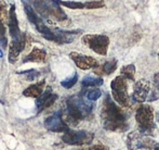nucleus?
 <instances>
[{
  "label": "nucleus",
  "instance_id": "7",
  "mask_svg": "<svg viewBox=\"0 0 159 150\" xmlns=\"http://www.w3.org/2000/svg\"><path fill=\"white\" fill-rule=\"evenodd\" d=\"M62 140L67 145L82 146L89 145L93 140V134L87 131H70L68 129L62 136Z\"/></svg>",
  "mask_w": 159,
  "mask_h": 150
},
{
  "label": "nucleus",
  "instance_id": "8",
  "mask_svg": "<svg viewBox=\"0 0 159 150\" xmlns=\"http://www.w3.org/2000/svg\"><path fill=\"white\" fill-rule=\"evenodd\" d=\"M44 126L47 127V129L55 132V133H62V132L65 133L69 129L68 126L62 120V111H57L52 115L48 116L44 121Z\"/></svg>",
  "mask_w": 159,
  "mask_h": 150
},
{
  "label": "nucleus",
  "instance_id": "20",
  "mask_svg": "<svg viewBox=\"0 0 159 150\" xmlns=\"http://www.w3.org/2000/svg\"><path fill=\"white\" fill-rule=\"evenodd\" d=\"M117 69V60H111V61H108L106 63L103 64L102 69H101V72L105 73V74L109 75L111 73H114Z\"/></svg>",
  "mask_w": 159,
  "mask_h": 150
},
{
  "label": "nucleus",
  "instance_id": "22",
  "mask_svg": "<svg viewBox=\"0 0 159 150\" xmlns=\"http://www.w3.org/2000/svg\"><path fill=\"white\" fill-rule=\"evenodd\" d=\"M59 4H62V6H65L70 9H84V3L75 2V1H59Z\"/></svg>",
  "mask_w": 159,
  "mask_h": 150
},
{
  "label": "nucleus",
  "instance_id": "16",
  "mask_svg": "<svg viewBox=\"0 0 159 150\" xmlns=\"http://www.w3.org/2000/svg\"><path fill=\"white\" fill-rule=\"evenodd\" d=\"M46 82L44 80H41L38 84H34L32 86H30L28 88H26L25 90L23 91V95L25 97H30V98H38L43 91V87Z\"/></svg>",
  "mask_w": 159,
  "mask_h": 150
},
{
  "label": "nucleus",
  "instance_id": "21",
  "mask_svg": "<svg viewBox=\"0 0 159 150\" xmlns=\"http://www.w3.org/2000/svg\"><path fill=\"white\" fill-rule=\"evenodd\" d=\"M77 82H78V75H77V73L75 72L71 77H68L67 80H63V82L61 83V85L64 87V88L69 89V88H71V87H73Z\"/></svg>",
  "mask_w": 159,
  "mask_h": 150
},
{
  "label": "nucleus",
  "instance_id": "3",
  "mask_svg": "<svg viewBox=\"0 0 159 150\" xmlns=\"http://www.w3.org/2000/svg\"><path fill=\"white\" fill-rule=\"evenodd\" d=\"M135 120L140 128L139 132L146 136L153 135L156 126L154 122V109L149 104H142L139 107L135 112Z\"/></svg>",
  "mask_w": 159,
  "mask_h": 150
},
{
  "label": "nucleus",
  "instance_id": "18",
  "mask_svg": "<svg viewBox=\"0 0 159 150\" xmlns=\"http://www.w3.org/2000/svg\"><path fill=\"white\" fill-rule=\"evenodd\" d=\"M120 76H122L126 80H134V76H135V66L134 64H129V65H125L120 70Z\"/></svg>",
  "mask_w": 159,
  "mask_h": 150
},
{
  "label": "nucleus",
  "instance_id": "14",
  "mask_svg": "<svg viewBox=\"0 0 159 150\" xmlns=\"http://www.w3.org/2000/svg\"><path fill=\"white\" fill-rule=\"evenodd\" d=\"M26 46V35L24 36L23 39L21 41H11L10 42V50H9V62L10 63H15L19 58V55L21 53V51L25 48Z\"/></svg>",
  "mask_w": 159,
  "mask_h": 150
},
{
  "label": "nucleus",
  "instance_id": "32",
  "mask_svg": "<svg viewBox=\"0 0 159 150\" xmlns=\"http://www.w3.org/2000/svg\"><path fill=\"white\" fill-rule=\"evenodd\" d=\"M158 58H159V52H158Z\"/></svg>",
  "mask_w": 159,
  "mask_h": 150
},
{
  "label": "nucleus",
  "instance_id": "15",
  "mask_svg": "<svg viewBox=\"0 0 159 150\" xmlns=\"http://www.w3.org/2000/svg\"><path fill=\"white\" fill-rule=\"evenodd\" d=\"M47 52L41 48H33V50L30 52V55H27L23 59V62H44L46 61Z\"/></svg>",
  "mask_w": 159,
  "mask_h": 150
},
{
  "label": "nucleus",
  "instance_id": "27",
  "mask_svg": "<svg viewBox=\"0 0 159 150\" xmlns=\"http://www.w3.org/2000/svg\"><path fill=\"white\" fill-rule=\"evenodd\" d=\"M0 42H2V46L3 47L7 46V39L6 36H4V26L1 22H0Z\"/></svg>",
  "mask_w": 159,
  "mask_h": 150
},
{
  "label": "nucleus",
  "instance_id": "31",
  "mask_svg": "<svg viewBox=\"0 0 159 150\" xmlns=\"http://www.w3.org/2000/svg\"><path fill=\"white\" fill-rule=\"evenodd\" d=\"M157 118H158V121H159V112H158V114H157Z\"/></svg>",
  "mask_w": 159,
  "mask_h": 150
},
{
  "label": "nucleus",
  "instance_id": "26",
  "mask_svg": "<svg viewBox=\"0 0 159 150\" xmlns=\"http://www.w3.org/2000/svg\"><path fill=\"white\" fill-rule=\"evenodd\" d=\"M104 7V2L103 1H88L84 3V8L88 9H98Z\"/></svg>",
  "mask_w": 159,
  "mask_h": 150
},
{
  "label": "nucleus",
  "instance_id": "19",
  "mask_svg": "<svg viewBox=\"0 0 159 150\" xmlns=\"http://www.w3.org/2000/svg\"><path fill=\"white\" fill-rule=\"evenodd\" d=\"M82 86H101L103 85L104 80L102 77H93L91 75H88L82 80Z\"/></svg>",
  "mask_w": 159,
  "mask_h": 150
},
{
  "label": "nucleus",
  "instance_id": "17",
  "mask_svg": "<svg viewBox=\"0 0 159 150\" xmlns=\"http://www.w3.org/2000/svg\"><path fill=\"white\" fill-rule=\"evenodd\" d=\"M24 4H25V6H24V9H25V12H26V15H27L28 20H30V23H32L33 25H35L36 28H37L38 26H39L40 24L43 23V22H42V20L38 17L37 13L34 11L32 6H30V4L26 3V2H24Z\"/></svg>",
  "mask_w": 159,
  "mask_h": 150
},
{
  "label": "nucleus",
  "instance_id": "23",
  "mask_svg": "<svg viewBox=\"0 0 159 150\" xmlns=\"http://www.w3.org/2000/svg\"><path fill=\"white\" fill-rule=\"evenodd\" d=\"M101 95H102V91L100 89H92V90L87 93V98L90 101H95V100H98L101 97Z\"/></svg>",
  "mask_w": 159,
  "mask_h": 150
},
{
  "label": "nucleus",
  "instance_id": "29",
  "mask_svg": "<svg viewBox=\"0 0 159 150\" xmlns=\"http://www.w3.org/2000/svg\"><path fill=\"white\" fill-rule=\"evenodd\" d=\"M158 98H159V94L157 91H153L152 95L148 97V101H155V100H157Z\"/></svg>",
  "mask_w": 159,
  "mask_h": 150
},
{
  "label": "nucleus",
  "instance_id": "9",
  "mask_svg": "<svg viewBox=\"0 0 159 150\" xmlns=\"http://www.w3.org/2000/svg\"><path fill=\"white\" fill-rule=\"evenodd\" d=\"M9 19V30H10V36L12 37V41H21L25 36V34H21V31L19 27V22L16 19V13H15V6L11 4L10 12L8 13Z\"/></svg>",
  "mask_w": 159,
  "mask_h": 150
},
{
  "label": "nucleus",
  "instance_id": "11",
  "mask_svg": "<svg viewBox=\"0 0 159 150\" xmlns=\"http://www.w3.org/2000/svg\"><path fill=\"white\" fill-rule=\"evenodd\" d=\"M69 57L75 62L76 65L81 70H90V69L98 66V62L94 58L89 57V56H84L78 52H70Z\"/></svg>",
  "mask_w": 159,
  "mask_h": 150
},
{
  "label": "nucleus",
  "instance_id": "5",
  "mask_svg": "<svg viewBox=\"0 0 159 150\" xmlns=\"http://www.w3.org/2000/svg\"><path fill=\"white\" fill-rule=\"evenodd\" d=\"M82 44L93 50L98 55L106 56L109 46V38L105 35L87 34L81 38Z\"/></svg>",
  "mask_w": 159,
  "mask_h": 150
},
{
  "label": "nucleus",
  "instance_id": "24",
  "mask_svg": "<svg viewBox=\"0 0 159 150\" xmlns=\"http://www.w3.org/2000/svg\"><path fill=\"white\" fill-rule=\"evenodd\" d=\"M8 12H7V6L3 2L0 1V22L2 24L8 20Z\"/></svg>",
  "mask_w": 159,
  "mask_h": 150
},
{
  "label": "nucleus",
  "instance_id": "10",
  "mask_svg": "<svg viewBox=\"0 0 159 150\" xmlns=\"http://www.w3.org/2000/svg\"><path fill=\"white\" fill-rule=\"evenodd\" d=\"M151 84L147 80L141 78L133 85V99L138 102H144L148 97Z\"/></svg>",
  "mask_w": 159,
  "mask_h": 150
},
{
  "label": "nucleus",
  "instance_id": "30",
  "mask_svg": "<svg viewBox=\"0 0 159 150\" xmlns=\"http://www.w3.org/2000/svg\"><path fill=\"white\" fill-rule=\"evenodd\" d=\"M148 150H159V143H155Z\"/></svg>",
  "mask_w": 159,
  "mask_h": 150
},
{
  "label": "nucleus",
  "instance_id": "12",
  "mask_svg": "<svg viewBox=\"0 0 159 150\" xmlns=\"http://www.w3.org/2000/svg\"><path fill=\"white\" fill-rule=\"evenodd\" d=\"M57 99V95L52 93L51 88L49 87L47 90L42 91V94L37 98V101H36V106L38 108V111L41 112L44 109L49 108L50 106H52L55 102V100Z\"/></svg>",
  "mask_w": 159,
  "mask_h": 150
},
{
  "label": "nucleus",
  "instance_id": "28",
  "mask_svg": "<svg viewBox=\"0 0 159 150\" xmlns=\"http://www.w3.org/2000/svg\"><path fill=\"white\" fill-rule=\"evenodd\" d=\"M153 83H154V86H155V88L157 89V90H159V73H156V74L154 75Z\"/></svg>",
  "mask_w": 159,
  "mask_h": 150
},
{
  "label": "nucleus",
  "instance_id": "2",
  "mask_svg": "<svg viewBox=\"0 0 159 150\" xmlns=\"http://www.w3.org/2000/svg\"><path fill=\"white\" fill-rule=\"evenodd\" d=\"M93 110V104L87 101L79 96H73L66 100L64 118L62 120L68 126H76L81 120L90 118Z\"/></svg>",
  "mask_w": 159,
  "mask_h": 150
},
{
  "label": "nucleus",
  "instance_id": "1",
  "mask_svg": "<svg viewBox=\"0 0 159 150\" xmlns=\"http://www.w3.org/2000/svg\"><path fill=\"white\" fill-rule=\"evenodd\" d=\"M101 121L106 131L125 132L128 129L126 114L107 94L101 108Z\"/></svg>",
  "mask_w": 159,
  "mask_h": 150
},
{
  "label": "nucleus",
  "instance_id": "6",
  "mask_svg": "<svg viewBox=\"0 0 159 150\" xmlns=\"http://www.w3.org/2000/svg\"><path fill=\"white\" fill-rule=\"evenodd\" d=\"M126 144H127V148L129 150H136L141 148L149 149L155 144V142L151 137L144 135L141 132L133 131L128 134Z\"/></svg>",
  "mask_w": 159,
  "mask_h": 150
},
{
  "label": "nucleus",
  "instance_id": "4",
  "mask_svg": "<svg viewBox=\"0 0 159 150\" xmlns=\"http://www.w3.org/2000/svg\"><path fill=\"white\" fill-rule=\"evenodd\" d=\"M111 89L115 102H117L122 108H128L130 106V98L128 95V83L122 76H117L111 83Z\"/></svg>",
  "mask_w": 159,
  "mask_h": 150
},
{
  "label": "nucleus",
  "instance_id": "25",
  "mask_svg": "<svg viewBox=\"0 0 159 150\" xmlns=\"http://www.w3.org/2000/svg\"><path fill=\"white\" fill-rule=\"evenodd\" d=\"M77 150H109V148L103 144H98V145H91V146H84Z\"/></svg>",
  "mask_w": 159,
  "mask_h": 150
},
{
  "label": "nucleus",
  "instance_id": "13",
  "mask_svg": "<svg viewBox=\"0 0 159 150\" xmlns=\"http://www.w3.org/2000/svg\"><path fill=\"white\" fill-rule=\"evenodd\" d=\"M51 31L54 35L55 42L59 44H69L80 33V31H63L59 28H51Z\"/></svg>",
  "mask_w": 159,
  "mask_h": 150
}]
</instances>
